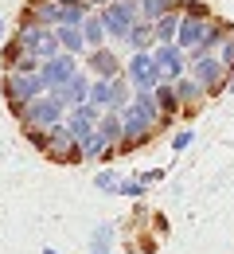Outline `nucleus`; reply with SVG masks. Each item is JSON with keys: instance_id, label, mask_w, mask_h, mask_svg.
I'll use <instances>...</instances> for the list:
<instances>
[{"instance_id": "nucleus-1", "label": "nucleus", "mask_w": 234, "mask_h": 254, "mask_svg": "<svg viewBox=\"0 0 234 254\" xmlns=\"http://www.w3.org/2000/svg\"><path fill=\"white\" fill-rule=\"evenodd\" d=\"M0 90H4L8 110H12L16 118L24 114V106H28V102H35V98L47 94V86H43V78H39V74H4Z\"/></svg>"}, {"instance_id": "nucleus-2", "label": "nucleus", "mask_w": 234, "mask_h": 254, "mask_svg": "<svg viewBox=\"0 0 234 254\" xmlns=\"http://www.w3.org/2000/svg\"><path fill=\"white\" fill-rule=\"evenodd\" d=\"M121 78L137 90H156L160 86V74H156V63H152V51H133L125 63H121Z\"/></svg>"}, {"instance_id": "nucleus-3", "label": "nucleus", "mask_w": 234, "mask_h": 254, "mask_svg": "<svg viewBox=\"0 0 234 254\" xmlns=\"http://www.w3.org/2000/svg\"><path fill=\"white\" fill-rule=\"evenodd\" d=\"M63 118H67V110H63V102L55 94H43V98H35V102H28L24 114H20L24 129H51V126H59Z\"/></svg>"}, {"instance_id": "nucleus-4", "label": "nucleus", "mask_w": 234, "mask_h": 254, "mask_svg": "<svg viewBox=\"0 0 234 254\" xmlns=\"http://www.w3.org/2000/svg\"><path fill=\"white\" fill-rule=\"evenodd\" d=\"M98 20H101V28H105V39H117L121 43L140 16H137V4H113L109 0L105 8H98Z\"/></svg>"}, {"instance_id": "nucleus-5", "label": "nucleus", "mask_w": 234, "mask_h": 254, "mask_svg": "<svg viewBox=\"0 0 234 254\" xmlns=\"http://www.w3.org/2000/svg\"><path fill=\"white\" fill-rule=\"evenodd\" d=\"M152 63H156V74H160V86L187 74V55H184L176 43H156V47H152Z\"/></svg>"}, {"instance_id": "nucleus-6", "label": "nucleus", "mask_w": 234, "mask_h": 254, "mask_svg": "<svg viewBox=\"0 0 234 254\" xmlns=\"http://www.w3.org/2000/svg\"><path fill=\"white\" fill-rule=\"evenodd\" d=\"M78 74V59H70V55H55V59H47V63H39V78H43V86H47V94H55V90H63L70 78Z\"/></svg>"}, {"instance_id": "nucleus-7", "label": "nucleus", "mask_w": 234, "mask_h": 254, "mask_svg": "<svg viewBox=\"0 0 234 254\" xmlns=\"http://www.w3.org/2000/svg\"><path fill=\"white\" fill-rule=\"evenodd\" d=\"M98 118H101V110H94V106L86 102V106H74V110H67V118H63V129L70 133V141H74V145H82V141L94 133Z\"/></svg>"}, {"instance_id": "nucleus-8", "label": "nucleus", "mask_w": 234, "mask_h": 254, "mask_svg": "<svg viewBox=\"0 0 234 254\" xmlns=\"http://www.w3.org/2000/svg\"><path fill=\"white\" fill-rule=\"evenodd\" d=\"M86 59V70H90V78H121V55L117 51H109V47H98V51H86L82 55Z\"/></svg>"}, {"instance_id": "nucleus-9", "label": "nucleus", "mask_w": 234, "mask_h": 254, "mask_svg": "<svg viewBox=\"0 0 234 254\" xmlns=\"http://www.w3.org/2000/svg\"><path fill=\"white\" fill-rule=\"evenodd\" d=\"M231 35H234V24H231V20H211V24H207V32H203V43L191 51V55H187V59H207V55H219V47H223Z\"/></svg>"}, {"instance_id": "nucleus-10", "label": "nucleus", "mask_w": 234, "mask_h": 254, "mask_svg": "<svg viewBox=\"0 0 234 254\" xmlns=\"http://www.w3.org/2000/svg\"><path fill=\"white\" fill-rule=\"evenodd\" d=\"M55 98L63 102V110H74V106H86V98H90V74L86 70H78L74 78H70L63 90H55Z\"/></svg>"}, {"instance_id": "nucleus-11", "label": "nucleus", "mask_w": 234, "mask_h": 254, "mask_svg": "<svg viewBox=\"0 0 234 254\" xmlns=\"http://www.w3.org/2000/svg\"><path fill=\"white\" fill-rule=\"evenodd\" d=\"M207 24H211V20H184V16H180V28H176V47H180L184 55H191V51L203 43Z\"/></svg>"}, {"instance_id": "nucleus-12", "label": "nucleus", "mask_w": 234, "mask_h": 254, "mask_svg": "<svg viewBox=\"0 0 234 254\" xmlns=\"http://www.w3.org/2000/svg\"><path fill=\"white\" fill-rule=\"evenodd\" d=\"M187 78H195L203 90H207V86L223 82L227 74H223V66H219V59H215V55H207V59H191V74H187Z\"/></svg>"}, {"instance_id": "nucleus-13", "label": "nucleus", "mask_w": 234, "mask_h": 254, "mask_svg": "<svg viewBox=\"0 0 234 254\" xmlns=\"http://www.w3.org/2000/svg\"><path fill=\"white\" fill-rule=\"evenodd\" d=\"M152 98H156V114H160V126H156V133L168 126V122H176L180 118V102H176V94H172V86H156L152 90Z\"/></svg>"}, {"instance_id": "nucleus-14", "label": "nucleus", "mask_w": 234, "mask_h": 254, "mask_svg": "<svg viewBox=\"0 0 234 254\" xmlns=\"http://www.w3.org/2000/svg\"><path fill=\"white\" fill-rule=\"evenodd\" d=\"M172 12H180V0H137V16L144 24H156L160 16H172Z\"/></svg>"}, {"instance_id": "nucleus-15", "label": "nucleus", "mask_w": 234, "mask_h": 254, "mask_svg": "<svg viewBox=\"0 0 234 254\" xmlns=\"http://www.w3.org/2000/svg\"><path fill=\"white\" fill-rule=\"evenodd\" d=\"M129 51H152L156 47V35H152V24H144V20H137L133 28H129V35L121 39Z\"/></svg>"}, {"instance_id": "nucleus-16", "label": "nucleus", "mask_w": 234, "mask_h": 254, "mask_svg": "<svg viewBox=\"0 0 234 254\" xmlns=\"http://www.w3.org/2000/svg\"><path fill=\"white\" fill-rule=\"evenodd\" d=\"M94 133H98L101 141L117 153V145H121V133H125V129H121V118H117V114H101L98 126H94Z\"/></svg>"}, {"instance_id": "nucleus-17", "label": "nucleus", "mask_w": 234, "mask_h": 254, "mask_svg": "<svg viewBox=\"0 0 234 254\" xmlns=\"http://www.w3.org/2000/svg\"><path fill=\"white\" fill-rule=\"evenodd\" d=\"M78 32H82V43H86V51H98V47H105V28H101L98 12H90V16L78 24Z\"/></svg>"}, {"instance_id": "nucleus-18", "label": "nucleus", "mask_w": 234, "mask_h": 254, "mask_svg": "<svg viewBox=\"0 0 234 254\" xmlns=\"http://www.w3.org/2000/svg\"><path fill=\"white\" fill-rule=\"evenodd\" d=\"M55 39H59V51L70 55V59H82V55H86V43H82V32H78V28H55Z\"/></svg>"}, {"instance_id": "nucleus-19", "label": "nucleus", "mask_w": 234, "mask_h": 254, "mask_svg": "<svg viewBox=\"0 0 234 254\" xmlns=\"http://www.w3.org/2000/svg\"><path fill=\"white\" fill-rule=\"evenodd\" d=\"M86 16H90V4H86V0H78V4H59V28H78Z\"/></svg>"}, {"instance_id": "nucleus-20", "label": "nucleus", "mask_w": 234, "mask_h": 254, "mask_svg": "<svg viewBox=\"0 0 234 254\" xmlns=\"http://www.w3.org/2000/svg\"><path fill=\"white\" fill-rule=\"evenodd\" d=\"M113 223H98V231L90 235V254H113Z\"/></svg>"}, {"instance_id": "nucleus-21", "label": "nucleus", "mask_w": 234, "mask_h": 254, "mask_svg": "<svg viewBox=\"0 0 234 254\" xmlns=\"http://www.w3.org/2000/svg\"><path fill=\"white\" fill-rule=\"evenodd\" d=\"M78 149H82V160H105V157H113V149L101 141L98 133H90V137H86Z\"/></svg>"}, {"instance_id": "nucleus-22", "label": "nucleus", "mask_w": 234, "mask_h": 254, "mask_svg": "<svg viewBox=\"0 0 234 254\" xmlns=\"http://www.w3.org/2000/svg\"><path fill=\"white\" fill-rule=\"evenodd\" d=\"M176 28H180V12H172V16H160V20L152 24V35H156V43H176Z\"/></svg>"}, {"instance_id": "nucleus-23", "label": "nucleus", "mask_w": 234, "mask_h": 254, "mask_svg": "<svg viewBox=\"0 0 234 254\" xmlns=\"http://www.w3.org/2000/svg\"><path fill=\"white\" fill-rule=\"evenodd\" d=\"M180 16L184 20H215L207 0H180Z\"/></svg>"}, {"instance_id": "nucleus-24", "label": "nucleus", "mask_w": 234, "mask_h": 254, "mask_svg": "<svg viewBox=\"0 0 234 254\" xmlns=\"http://www.w3.org/2000/svg\"><path fill=\"white\" fill-rule=\"evenodd\" d=\"M24 55H28V51H24V47H20V39L12 35V39L0 47V63H4V70H12V66H16V59H24Z\"/></svg>"}, {"instance_id": "nucleus-25", "label": "nucleus", "mask_w": 234, "mask_h": 254, "mask_svg": "<svg viewBox=\"0 0 234 254\" xmlns=\"http://www.w3.org/2000/svg\"><path fill=\"white\" fill-rule=\"evenodd\" d=\"M215 59H219V66H223V74H234V35L219 47V55H215Z\"/></svg>"}, {"instance_id": "nucleus-26", "label": "nucleus", "mask_w": 234, "mask_h": 254, "mask_svg": "<svg viewBox=\"0 0 234 254\" xmlns=\"http://www.w3.org/2000/svg\"><path fill=\"white\" fill-rule=\"evenodd\" d=\"M117 195L140 199V195H144V188H140V180H137V176H125V180H117Z\"/></svg>"}, {"instance_id": "nucleus-27", "label": "nucleus", "mask_w": 234, "mask_h": 254, "mask_svg": "<svg viewBox=\"0 0 234 254\" xmlns=\"http://www.w3.org/2000/svg\"><path fill=\"white\" fill-rule=\"evenodd\" d=\"M191 145H195V133H191V129H180V133L172 137V153H187Z\"/></svg>"}, {"instance_id": "nucleus-28", "label": "nucleus", "mask_w": 234, "mask_h": 254, "mask_svg": "<svg viewBox=\"0 0 234 254\" xmlns=\"http://www.w3.org/2000/svg\"><path fill=\"white\" fill-rule=\"evenodd\" d=\"M8 74H39V59H35V55H24V59H16V66H12Z\"/></svg>"}, {"instance_id": "nucleus-29", "label": "nucleus", "mask_w": 234, "mask_h": 254, "mask_svg": "<svg viewBox=\"0 0 234 254\" xmlns=\"http://www.w3.org/2000/svg\"><path fill=\"white\" fill-rule=\"evenodd\" d=\"M137 180H140V188L148 191L152 184H160V180H164V168H144V172H137Z\"/></svg>"}, {"instance_id": "nucleus-30", "label": "nucleus", "mask_w": 234, "mask_h": 254, "mask_svg": "<svg viewBox=\"0 0 234 254\" xmlns=\"http://www.w3.org/2000/svg\"><path fill=\"white\" fill-rule=\"evenodd\" d=\"M94 188L98 191H117V172H109V168L98 172V176H94Z\"/></svg>"}, {"instance_id": "nucleus-31", "label": "nucleus", "mask_w": 234, "mask_h": 254, "mask_svg": "<svg viewBox=\"0 0 234 254\" xmlns=\"http://www.w3.org/2000/svg\"><path fill=\"white\" fill-rule=\"evenodd\" d=\"M28 141H32L35 149L47 153V145H51V129H28Z\"/></svg>"}, {"instance_id": "nucleus-32", "label": "nucleus", "mask_w": 234, "mask_h": 254, "mask_svg": "<svg viewBox=\"0 0 234 254\" xmlns=\"http://www.w3.org/2000/svg\"><path fill=\"white\" fill-rule=\"evenodd\" d=\"M227 94H234V74H227Z\"/></svg>"}, {"instance_id": "nucleus-33", "label": "nucleus", "mask_w": 234, "mask_h": 254, "mask_svg": "<svg viewBox=\"0 0 234 254\" xmlns=\"http://www.w3.org/2000/svg\"><path fill=\"white\" fill-rule=\"evenodd\" d=\"M55 4H78V0H55Z\"/></svg>"}, {"instance_id": "nucleus-34", "label": "nucleus", "mask_w": 234, "mask_h": 254, "mask_svg": "<svg viewBox=\"0 0 234 254\" xmlns=\"http://www.w3.org/2000/svg\"><path fill=\"white\" fill-rule=\"evenodd\" d=\"M0 35H4V16H0Z\"/></svg>"}, {"instance_id": "nucleus-35", "label": "nucleus", "mask_w": 234, "mask_h": 254, "mask_svg": "<svg viewBox=\"0 0 234 254\" xmlns=\"http://www.w3.org/2000/svg\"><path fill=\"white\" fill-rule=\"evenodd\" d=\"M43 254H59V251H51V247H47V251H43Z\"/></svg>"}]
</instances>
